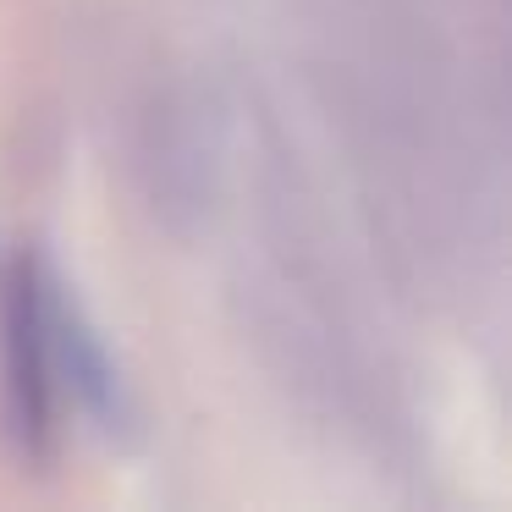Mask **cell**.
Segmentation results:
<instances>
[{"label": "cell", "instance_id": "6da1fadb", "mask_svg": "<svg viewBox=\"0 0 512 512\" xmlns=\"http://www.w3.org/2000/svg\"><path fill=\"white\" fill-rule=\"evenodd\" d=\"M0 402L6 435L23 463H50L61 435V347H56V287L39 259H17L0 314Z\"/></svg>", "mask_w": 512, "mask_h": 512}]
</instances>
